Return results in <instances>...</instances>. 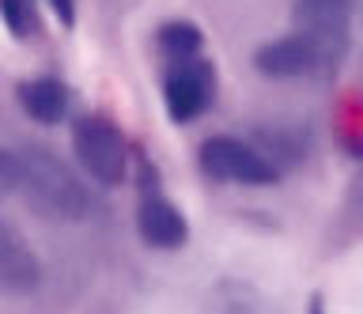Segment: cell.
I'll return each instance as SVG.
<instances>
[{
    "instance_id": "cell-12",
    "label": "cell",
    "mask_w": 363,
    "mask_h": 314,
    "mask_svg": "<svg viewBox=\"0 0 363 314\" xmlns=\"http://www.w3.org/2000/svg\"><path fill=\"white\" fill-rule=\"evenodd\" d=\"M0 19L16 38H30L38 30V0H0Z\"/></svg>"
},
{
    "instance_id": "cell-5",
    "label": "cell",
    "mask_w": 363,
    "mask_h": 314,
    "mask_svg": "<svg viewBox=\"0 0 363 314\" xmlns=\"http://www.w3.org/2000/svg\"><path fill=\"white\" fill-rule=\"evenodd\" d=\"M136 231H140V239L147 246H155V250H182L189 239L186 216H182V208L159 189L152 167H144L140 205H136Z\"/></svg>"
},
{
    "instance_id": "cell-10",
    "label": "cell",
    "mask_w": 363,
    "mask_h": 314,
    "mask_svg": "<svg viewBox=\"0 0 363 314\" xmlns=\"http://www.w3.org/2000/svg\"><path fill=\"white\" fill-rule=\"evenodd\" d=\"M68 103H72V95H68V87L57 80V76H38V80L19 84L23 114L30 121H38V125H57V121H65Z\"/></svg>"
},
{
    "instance_id": "cell-7",
    "label": "cell",
    "mask_w": 363,
    "mask_h": 314,
    "mask_svg": "<svg viewBox=\"0 0 363 314\" xmlns=\"http://www.w3.org/2000/svg\"><path fill=\"white\" fill-rule=\"evenodd\" d=\"M254 65H257L261 76H269V80H303V76H322V72L337 69V65L325 57V50L314 46V42L306 35H299V30L265 42V46L254 53Z\"/></svg>"
},
{
    "instance_id": "cell-6",
    "label": "cell",
    "mask_w": 363,
    "mask_h": 314,
    "mask_svg": "<svg viewBox=\"0 0 363 314\" xmlns=\"http://www.w3.org/2000/svg\"><path fill=\"white\" fill-rule=\"evenodd\" d=\"M291 19L295 30L322 46L333 65L345 61L352 35V0H291Z\"/></svg>"
},
{
    "instance_id": "cell-3",
    "label": "cell",
    "mask_w": 363,
    "mask_h": 314,
    "mask_svg": "<svg viewBox=\"0 0 363 314\" xmlns=\"http://www.w3.org/2000/svg\"><path fill=\"white\" fill-rule=\"evenodd\" d=\"M201 171L216 182L231 186H272L280 182V167L269 159L257 144H246L238 137H208L197 152Z\"/></svg>"
},
{
    "instance_id": "cell-1",
    "label": "cell",
    "mask_w": 363,
    "mask_h": 314,
    "mask_svg": "<svg viewBox=\"0 0 363 314\" xmlns=\"http://www.w3.org/2000/svg\"><path fill=\"white\" fill-rule=\"evenodd\" d=\"M11 189L45 220L79 223L91 216V194L72 167L50 148H11Z\"/></svg>"
},
{
    "instance_id": "cell-13",
    "label": "cell",
    "mask_w": 363,
    "mask_h": 314,
    "mask_svg": "<svg viewBox=\"0 0 363 314\" xmlns=\"http://www.w3.org/2000/svg\"><path fill=\"white\" fill-rule=\"evenodd\" d=\"M45 4H50V12L61 19L65 27H72V23H76V0H45Z\"/></svg>"
},
{
    "instance_id": "cell-2",
    "label": "cell",
    "mask_w": 363,
    "mask_h": 314,
    "mask_svg": "<svg viewBox=\"0 0 363 314\" xmlns=\"http://www.w3.org/2000/svg\"><path fill=\"white\" fill-rule=\"evenodd\" d=\"M72 152L76 163L95 178L99 186H121L129 174V144L118 121L106 114H84L72 125Z\"/></svg>"
},
{
    "instance_id": "cell-9",
    "label": "cell",
    "mask_w": 363,
    "mask_h": 314,
    "mask_svg": "<svg viewBox=\"0 0 363 314\" xmlns=\"http://www.w3.org/2000/svg\"><path fill=\"white\" fill-rule=\"evenodd\" d=\"M204 314H280V307L250 280H216L204 296Z\"/></svg>"
},
{
    "instance_id": "cell-8",
    "label": "cell",
    "mask_w": 363,
    "mask_h": 314,
    "mask_svg": "<svg viewBox=\"0 0 363 314\" xmlns=\"http://www.w3.org/2000/svg\"><path fill=\"white\" fill-rule=\"evenodd\" d=\"M42 284V262L27 235L0 220V291H34Z\"/></svg>"
},
{
    "instance_id": "cell-14",
    "label": "cell",
    "mask_w": 363,
    "mask_h": 314,
    "mask_svg": "<svg viewBox=\"0 0 363 314\" xmlns=\"http://www.w3.org/2000/svg\"><path fill=\"white\" fill-rule=\"evenodd\" d=\"M11 189V152L0 148V194H8Z\"/></svg>"
},
{
    "instance_id": "cell-4",
    "label": "cell",
    "mask_w": 363,
    "mask_h": 314,
    "mask_svg": "<svg viewBox=\"0 0 363 314\" xmlns=\"http://www.w3.org/2000/svg\"><path fill=\"white\" fill-rule=\"evenodd\" d=\"M216 99V65L204 57H186V61H170V69L163 76V106L167 118L186 125V121L201 118Z\"/></svg>"
},
{
    "instance_id": "cell-11",
    "label": "cell",
    "mask_w": 363,
    "mask_h": 314,
    "mask_svg": "<svg viewBox=\"0 0 363 314\" xmlns=\"http://www.w3.org/2000/svg\"><path fill=\"white\" fill-rule=\"evenodd\" d=\"M155 42L170 61H186V57H201L204 35H201L197 23H189V19H170V23H163L155 30Z\"/></svg>"
}]
</instances>
